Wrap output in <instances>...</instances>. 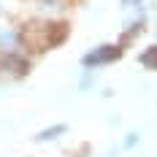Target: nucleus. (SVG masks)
I'll return each mask as SVG.
<instances>
[{
  "label": "nucleus",
  "instance_id": "obj_1",
  "mask_svg": "<svg viewBox=\"0 0 157 157\" xmlns=\"http://www.w3.org/2000/svg\"><path fill=\"white\" fill-rule=\"evenodd\" d=\"M119 54H122V52H119V46L106 44V46H98V49H92V52H87L81 63L87 65V68H95V65H106V63L119 60Z\"/></svg>",
  "mask_w": 157,
  "mask_h": 157
},
{
  "label": "nucleus",
  "instance_id": "obj_2",
  "mask_svg": "<svg viewBox=\"0 0 157 157\" xmlns=\"http://www.w3.org/2000/svg\"><path fill=\"white\" fill-rule=\"evenodd\" d=\"M63 133H65V125H54V127H49V130H44V133H38V141H52V138H57Z\"/></svg>",
  "mask_w": 157,
  "mask_h": 157
},
{
  "label": "nucleus",
  "instance_id": "obj_3",
  "mask_svg": "<svg viewBox=\"0 0 157 157\" xmlns=\"http://www.w3.org/2000/svg\"><path fill=\"white\" fill-rule=\"evenodd\" d=\"M141 63L146 65V68H157V46H152V49H146L141 54Z\"/></svg>",
  "mask_w": 157,
  "mask_h": 157
},
{
  "label": "nucleus",
  "instance_id": "obj_4",
  "mask_svg": "<svg viewBox=\"0 0 157 157\" xmlns=\"http://www.w3.org/2000/svg\"><path fill=\"white\" fill-rule=\"evenodd\" d=\"M38 6L44 11H60L63 8V0H38Z\"/></svg>",
  "mask_w": 157,
  "mask_h": 157
},
{
  "label": "nucleus",
  "instance_id": "obj_5",
  "mask_svg": "<svg viewBox=\"0 0 157 157\" xmlns=\"http://www.w3.org/2000/svg\"><path fill=\"white\" fill-rule=\"evenodd\" d=\"M141 0H122V6H138Z\"/></svg>",
  "mask_w": 157,
  "mask_h": 157
}]
</instances>
